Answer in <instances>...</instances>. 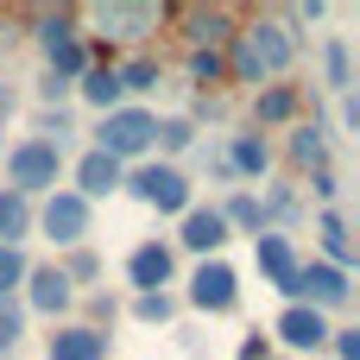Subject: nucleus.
Wrapping results in <instances>:
<instances>
[{
	"mask_svg": "<svg viewBox=\"0 0 360 360\" xmlns=\"http://www.w3.org/2000/svg\"><path fill=\"white\" fill-rule=\"evenodd\" d=\"M278 297H285V304H310V310L335 316V310H348V304H354V272H335V266L310 259V266H297V272H291V285H285Z\"/></svg>",
	"mask_w": 360,
	"mask_h": 360,
	"instance_id": "obj_5",
	"label": "nucleus"
},
{
	"mask_svg": "<svg viewBox=\"0 0 360 360\" xmlns=\"http://www.w3.org/2000/svg\"><path fill=\"white\" fill-rule=\"evenodd\" d=\"M32 228L57 247V253H70V247H89V228H95V209L76 196V190H51L38 209H32Z\"/></svg>",
	"mask_w": 360,
	"mask_h": 360,
	"instance_id": "obj_4",
	"label": "nucleus"
},
{
	"mask_svg": "<svg viewBox=\"0 0 360 360\" xmlns=\"http://www.w3.org/2000/svg\"><path fill=\"white\" fill-rule=\"evenodd\" d=\"M6 114H13V89L0 82V127H6Z\"/></svg>",
	"mask_w": 360,
	"mask_h": 360,
	"instance_id": "obj_41",
	"label": "nucleus"
},
{
	"mask_svg": "<svg viewBox=\"0 0 360 360\" xmlns=\"http://www.w3.org/2000/svg\"><path fill=\"white\" fill-rule=\"evenodd\" d=\"M120 190L133 196V202H146V209H158V215H184L190 202H196V184L177 171V165H133L127 177H120Z\"/></svg>",
	"mask_w": 360,
	"mask_h": 360,
	"instance_id": "obj_2",
	"label": "nucleus"
},
{
	"mask_svg": "<svg viewBox=\"0 0 360 360\" xmlns=\"http://www.w3.org/2000/svg\"><path fill=\"white\" fill-rule=\"evenodd\" d=\"M152 146H158V152H190V146H196V127H190L184 114H177V120H158Z\"/></svg>",
	"mask_w": 360,
	"mask_h": 360,
	"instance_id": "obj_32",
	"label": "nucleus"
},
{
	"mask_svg": "<svg viewBox=\"0 0 360 360\" xmlns=\"http://www.w3.org/2000/svg\"><path fill=\"white\" fill-rule=\"evenodd\" d=\"M215 114H221V101H215V95H196V101H190V114H184V120H190V127H196V120H215Z\"/></svg>",
	"mask_w": 360,
	"mask_h": 360,
	"instance_id": "obj_38",
	"label": "nucleus"
},
{
	"mask_svg": "<svg viewBox=\"0 0 360 360\" xmlns=\"http://www.w3.org/2000/svg\"><path fill=\"white\" fill-rule=\"evenodd\" d=\"M190 82L209 95V89H221L228 82V63H221V51H190Z\"/></svg>",
	"mask_w": 360,
	"mask_h": 360,
	"instance_id": "obj_30",
	"label": "nucleus"
},
{
	"mask_svg": "<svg viewBox=\"0 0 360 360\" xmlns=\"http://www.w3.org/2000/svg\"><path fill=\"white\" fill-rule=\"evenodd\" d=\"M57 272H63L70 291H76V285H95V278H101V259H95V247H70V253H57Z\"/></svg>",
	"mask_w": 360,
	"mask_h": 360,
	"instance_id": "obj_27",
	"label": "nucleus"
},
{
	"mask_svg": "<svg viewBox=\"0 0 360 360\" xmlns=\"http://www.w3.org/2000/svg\"><path fill=\"white\" fill-rule=\"evenodd\" d=\"M310 190H316V202H323V209H335V196H342V177H335V171H310Z\"/></svg>",
	"mask_w": 360,
	"mask_h": 360,
	"instance_id": "obj_35",
	"label": "nucleus"
},
{
	"mask_svg": "<svg viewBox=\"0 0 360 360\" xmlns=\"http://www.w3.org/2000/svg\"><path fill=\"white\" fill-rule=\"evenodd\" d=\"M329 348L335 360H360V329H329Z\"/></svg>",
	"mask_w": 360,
	"mask_h": 360,
	"instance_id": "obj_37",
	"label": "nucleus"
},
{
	"mask_svg": "<svg viewBox=\"0 0 360 360\" xmlns=\"http://www.w3.org/2000/svg\"><path fill=\"white\" fill-rule=\"evenodd\" d=\"M133 316L139 323H171L177 316V297L171 291H146V297H133Z\"/></svg>",
	"mask_w": 360,
	"mask_h": 360,
	"instance_id": "obj_34",
	"label": "nucleus"
},
{
	"mask_svg": "<svg viewBox=\"0 0 360 360\" xmlns=\"http://www.w3.org/2000/svg\"><path fill=\"white\" fill-rule=\"evenodd\" d=\"M221 209V221H228V234L240 228V234H266V215H259V196L253 190H234L228 202H215Z\"/></svg>",
	"mask_w": 360,
	"mask_h": 360,
	"instance_id": "obj_24",
	"label": "nucleus"
},
{
	"mask_svg": "<svg viewBox=\"0 0 360 360\" xmlns=\"http://www.w3.org/2000/svg\"><path fill=\"white\" fill-rule=\"evenodd\" d=\"M272 335H278L291 354H316V348H329V316L310 310V304H285L278 323H272Z\"/></svg>",
	"mask_w": 360,
	"mask_h": 360,
	"instance_id": "obj_11",
	"label": "nucleus"
},
{
	"mask_svg": "<svg viewBox=\"0 0 360 360\" xmlns=\"http://www.w3.org/2000/svg\"><path fill=\"white\" fill-rule=\"evenodd\" d=\"M323 76H329L335 95H354V51H348V38H323Z\"/></svg>",
	"mask_w": 360,
	"mask_h": 360,
	"instance_id": "obj_23",
	"label": "nucleus"
},
{
	"mask_svg": "<svg viewBox=\"0 0 360 360\" xmlns=\"http://www.w3.org/2000/svg\"><path fill=\"white\" fill-rule=\"evenodd\" d=\"M114 76H120V95H152L158 82H165V63L158 57H127V63H114Z\"/></svg>",
	"mask_w": 360,
	"mask_h": 360,
	"instance_id": "obj_22",
	"label": "nucleus"
},
{
	"mask_svg": "<svg viewBox=\"0 0 360 360\" xmlns=\"http://www.w3.org/2000/svg\"><path fill=\"white\" fill-rule=\"evenodd\" d=\"M19 342H25V310H19V297H6L0 304V360L13 354Z\"/></svg>",
	"mask_w": 360,
	"mask_h": 360,
	"instance_id": "obj_33",
	"label": "nucleus"
},
{
	"mask_svg": "<svg viewBox=\"0 0 360 360\" xmlns=\"http://www.w3.org/2000/svg\"><path fill=\"white\" fill-rule=\"evenodd\" d=\"M259 215H266V228H272V221H297V215H304V196H297L291 184H278V190L259 196Z\"/></svg>",
	"mask_w": 360,
	"mask_h": 360,
	"instance_id": "obj_29",
	"label": "nucleus"
},
{
	"mask_svg": "<svg viewBox=\"0 0 360 360\" xmlns=\"http://www.w3.org/2000/svg\"><path fill=\"white\" fill-rule=\"evenodd\" d=\"M209 177H215V184H234V171H228V158H221V152H209Z\"/></svg>",
	"mask_w": 360,
	"mask_h": 360,
	"instance_id": "obj_40",
	"label": "nucleus"
},
{
	"mask_svg": "<svg viewBox=\"0 0 360 360\" xmlns=\"http://www.w3.org/2000/svg\"><path fill=\"white\" fill-rule=\"evenodd\" d=\"M316 240H323V266H335V272L354 266V240H348L342 209H323V215H316Z\"/></svg>",
	"mask_w": 360,
	"mask_h": 360,
	"instance_id": "obj_20",
	"label": "nucleus"
},
{
	"mask_svg": "<svg viewBox=\"0 0 360 360\" xmlns=\"http://www.w3.org/2000/svg\"><path fill=\"white\" fill-rule=\"evenodd\" d=\"M152 133H158V114L139 108V101H127V108H114V114L95 120V152H108L114 165H133V158L152 152Z\"/></svg>",
	"mask_w": 360,
	"mask_h": 360,
	"instance_id": "obj_1",
	"label": "nucleus"
},
{
	"mask_svg": "<svg viewBox=\"0 0 360 360\" xmlns=\"http://www.w3.org/2000/svg\"><path fill=\"white\" fill-rule=\"evenodd\" d=\"M297 19H304V25H316V19H329V6H323V0H304V6H297Z\"/></svg>",
	"mask_w": 360,
	"mask_h": 360,
	"instance_id": "obj_39",
	"label": "nucleus"
},
{
	"mask_svg": "<svg viewBox=\"0 0 360 360\" xmlns=\"http://www.w3.org/2000/svg\"><path fill=\"white\" fill-rule=\"evenodd\" d=\"M70 177H76V196H82V202L95 209L101 196H114V190H120V177H127V165H114L108 152H95V146H89V152L76 158V171H70Z\"/></svg>",
	"mask_w": 360,
	"mask_h": 360,
	"instance_id": "obj_14",
	"label": "nucleus"
},
{
	"mask_svg": "<svg viewBox=\"0 0 360 360\" xmlns=\"http://www.w3.org/2000/svg\"><path fill=\"white\" fill-rule=\"evenodd\" d=\"M285 152H291L297 171H329V127H323V120H297Z\"/></svg>",
	"mask_w": 360,
	"mask_h": 360,
	"instance_id": "obj_19",
	"label": "nucleus"
},
{
	"mask_svg": "<svg viewBox=\"0 0 360 360\" xmlns=\"http://www.w3.org/2000/svg\"><path fill=\"white\" fill-rule=\"evenodd\" d=\"M127 285H133V297L177 285V247H171V240H139V247L127 253Z\"/></svg>",
	"mask_w": 360,
	"mask_h": 360,
	"instance_id": "obj_10",
	"label": "nucleus"
},
{
	"mask_svg": "<svg viewBox=\"0 0 360 360\" xmlns=\"http://www.w3.org/2000/svg\"><path fill=\"white\" fill-rule=\"evenodd\" d=\"M95 19H101V25L114 32V38H146V32H152V25L165 19V6H101Z\"/></svg>",
	"mask_w": 360,
	"mask_h": 360,
	"instance_id": "obj_21",
	"label": "nucleus"
},
{
	"mask_svg": "<svg viewBox=\"0 0 360 360\" xmlns=\"http://www.w3.org/2000/svg\"><path fill=\"white\" fill-rule=\"evenodd\" d=\"M221 158H228L234 184H240V177H247V184H259V177L272 171V146H266V133H234V139L221 146Z\"/></svg>",
	"mask_w": 360,
	"mask_h": 360,
	"instance_id": "obj_16",
	"label": "nucleus"
},
{
	"mask_svg": "<svg viewBox=\"0 0 360 360\" xmlns=\"http://www.w3.org/2000/svg\"><path fill=\"white\" fill-rule=\"evenodd\" d=\"M25 272H32V259H25V247H0V304H6V297H19V285H25Z\"/></svg>",
	"mask_w": 360,
	"mask_h": 360,
	"instance_id": "obj_31",
	"label": "nucleus"
},
{
	"mask_svg": "<svg viewBox=\"0 0 360 360\" xmlns=\"http://www.w3.org/2000/svg\"><path fill=\"white\" fill-rule=\"evenodd\" d=\"M57 177H63V152L44 146V139H19V146L6 152V184H0V190H13V196L32 202V196H51Z\"/></svg>",
	"mask_w": 360,
	"mask_h": 360,
	"instance_id": "obj_3",
	"label": "nucleus"
},
{
	"mask_svg": "<svg viewBox=\"0 0 360 360\" xmlns=\"http://www.w3.org/2000/svg\"><path fill=\"white\" fill-rule=\"evenodd\" d=\"M240 38H247L259 76H285V70L297 63V32H291L285 19H253V25H240Z\"/></svg>",
	"mask_w": 360,
	"mask_h": 360,
	"instance_id": "obj_7",
	"label": "nucleus"
},
{
	"mask_svg": "<svg viewBox=\"0 0 360 360\" xmlns=\"http://www.w3.org/2000/svg\"><path fill=\"white\" fill-rule=\"evenodd\" d=\"M177 247L196 253V259H221V247H228L221 209H215V202H190V209L177 215Z\"/></svg>",
	"mask_w": 360,
	"mask_h": 360,
	"instance_id": "obj_9",
	"label": "nucleus"
},
{
	"mask_svg": "<svg viewBox=\"0 0 360 360\" xmlns=\"http://www.w3.org/2000/svg\"><path fill=\"white\" fill-rule=\"evenodd\" d=\"M44 360H108V329L57 323V329L44 335Z\"/></svg>",
	"mask_w": 360,
	"mask_h": 360,
	"instance_id": "obj_12",
	"label": "nucleus"
},
{
	"mask_svg": "<svg viewBox=\"0 0 360 360\" xmlns=\"http://www.w3.org/2000/svg\"><path fill=\"white\" fill-rule=\"evenodd\" d=\"M184 304L202 310V316L240 310V278H234V266H228V259H196V272H190V285H184Z\"/></svg>",
	"mask_w": 360,
	"mask_h": 360,
	"instance_id": "obj_6",
	"label": "nucleus"
},
{
	"mask_svg": "<svg viewBox=\"0 0 360 360\" xmlns=\"http://www.w3.org/2000/svg\"><path fill=\"white\" fill-rule=\"evenodd\" d=\"M165 19H177L196 51H221L234 38V13H221V6H184V13H165Z\"/></svg>",
	"mask_w": 360,
	"mask_h": 360,
	"instance_id": "obj_13",
	"label": "nucleus"
},
{
	"mask_svg": "<svg viewBox=\"0 0 360 360\" xmlns=\"http://www.w3.org/2000/svg\"><path fill=\"white\" fill-rule=\"evenodd\" d=\"M253 266H259V278L266 285H291V272L304 266L297 259V247H291V234H278V228H266V234H253Z\"/></svg>",
	"mask_w": 360,
	"mask_h": 360,
	"instance_id": "obj_15",
	"label": "nucleus"
},
{
	"mask_svg": "<svg viewBox=\"0 0 360 360\" xmlns=\"http://www.w3.org/2000/svg\"><path fill=\"white\" fill-rule=\"evenodd\" d=\"M76 95L95 108V120L101 114H114V108H127V95H120V76H114V63H89L82 76H76Z\"/></svg>",
	"mask_w": 360,
	"mask_h": 360,
	"instance_id": "obj_18",
	"label": "nucleus"
},
{
	"mask_svg": "<svg viewBox=\"0 0 360 360\" xmlns=\"http://www.w3.org/2000/svg\"><path fill=\"white\" fill-rule=\"evenodd\" d=\"M70 38H82V19H76V13H38V44H44V51H57V44H70Z\"/></svg>",
	"mask_w": 360,
	"mask_h": 360,
	"instance_id": "obj_28",
	"label": "nucleus"
},
{
	"mask_svg": "<svg viewBox=\"0 0 360 360\" xmlns=\"http://www.w3.org/2000/svg\"><path fill=\"white\" fill-rule=\"evenodd\" d=\"M44 57H51V70H44V76H57V82H76V76L89 70V38H70V44L44 51Z\"/></svg>",
	"mask_w": 360,
	"mask_h": 360,
	"instance_id": "obj_26",
	"label": "nucleus"
},
{
	"mask_svg": "<svg viewBox=\"0 0 360 360\" xmlns=\"http://www.w3.org/2000/svg\"><path fill=\"white\" fill-rule=\"evenodd\" d=\"M25 234H32V202L13 196V190H0V247H19Z\"/></svg>",
	"mask_w": 360,
	"mask_h": 360,
	"instance_id": "obj_25",
	"label": "nucleus"
},
{
	"mask_svg": "<svg viewBox=\"0 0 360 360\" xmlns=\"http://www.w3.org/2000/svg\"><path fill=\"white\" fill-rule=\"evenodd\" d=\"M89 316H95L89 329H101V323H114V316H120V297H108V291H89Z\"/></svg>",
	"mask_w": 360,
	"mask_h": 360,
	"instance_id": "obj_36",
	"label": "nucleus"
},
{
	"mask_svg": "<svg viewBox=\"0 0 360 360\" xmlns=\"http://www.w3.org/2000/svg\"><path fill=\"white\" fill-rule=\"evenodd\" d=\"M297 114H304V89H297V82H272V89L253 95V133H259V127H285V120H297Z\"/></svg>",
	"mask_w": 360,
	"mask_h": 360,
	"instance_id": "obj_17",
	"label": "nucleus"
},
{
	"mask_svg": "<svg viewBox=\"0 0 360 360\" xmlns=\"http://www.w3.org/2000/svg\"><path fill=\"white\" fill-rule=\"evenodd\" d=\"M70 304H76V291H70V278L57 272V259L25 272V285H19V310H25V316H51V323H63Z\"/></svg>",
	"mask_w": 360,
	"mask_h": 360,
	"instance_id": "obj_8",
	"label": "nucleus"
}]
</instances>
